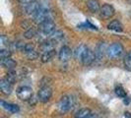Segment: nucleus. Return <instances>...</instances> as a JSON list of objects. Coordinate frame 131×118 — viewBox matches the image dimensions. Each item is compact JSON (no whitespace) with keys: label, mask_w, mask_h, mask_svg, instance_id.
<instances>
[{"label":"nucleus","mask_w":131,"mask_h":118,"mask_svg":"<svg viewBox=\"0 0 131 118\" xmlns=\"http://www.w3.org/2000/svg\"><path fill=\"white\" fill-rule=\"evenodd\" d=\"M124 118H131V113L129 111L124 112Z\"/></svg>","instance_id":"30"},{"label":"nucleus","mask_w":131,"mask_h":118,"mask_svg":"<svg viewBox=\"0 0 131 118\" xmlns=\"http://www.w3.org/2000/svg\"><path fill=\"white\" fill-rule=\"evenodd\" d=\"M87 48H88V47H87L85 44H80L79 46H77L76 49L74 50V56H75V58L78 59V60H81L83 54H84L85 51L87 50Z\"/></svg>","instance_id":"18"},{"label":"nucleus","mask_w":131,"mask_h":118,"mask_svg":"<svg viewBox=\"0 0 131 118\" xmlns=\"http://www.w3.org/2000/svg\"><path fill=\"white\" fill-rule=\"evenodd\" d=\"M127 1H128V2H129V3L131 4V0H127Z\"/></svg>","instance_id":"32"},{"label":"nucleus","mask_w":131,"mask_h":118,"mask_svg":"<svg viewBox=\"0 0 131 118\" xmlns=\"http://www.w3.org/2000/svg\"><path fill=\"white\" fill-rule=\"evenodd\" d=\"M92 115V112L89 108H81L75 114V118H89Z\"/></svg>","instance_id":"19"},{"label":"nucleus","mask_w":131,"mask_h":118,"mask_svg":"<svg viewBox=\"0 0 131 118\" xmlns=\"http://www.w3.org/2000/svg\"><path fill=\"white\" fill-rule=\"evenodd\" d=\"M21 3H23V4H27V3H29V2H32L34 0H19Z\"/></svg>","instance_id":"31"},{"label":"nucleus","mask_w":131,"mask_h":118,"mask_svg":"<svg viewBox=\"0 0 131 118\" xmlns=\"http://www.w3.org/2000/svg\"><path fill=\"white\" fill-rule=\"evenodd\" d=\"M106 49H107V47L105 45L104 42H101L98 46H97V50H96V59H99V60H101V59L104 57V54L106 53Z\"/></svg>","instance_id":"16"},{"label":"nucleus","mask_w":131,"mask_h":118,"mask_svg":"<svg viewBox=\"0 0 131 118\" xmlns=\"http://www.w3.org/2000/svg\"><path fill=\"white\" fill-rule=\"evenodd\" d=\"M55 54H56L55 49H52V50H49V51L43 52L42 53V55H41V62H42V63H46V62L50 61V60L55 56Z\"/></svg>","instance_id":"20"},{"label":"nucleus","mask_w":131,"mask_h":118,"mask_svg":"<svg viewBox=\"0 0 131 118\" xmlns=\"http://www.w3.org/2000/svg\"><path fill=\"white\" fill-rule=\"evenodd\" d=\"M52 96V90L49 86H42L38 92V99L40 102H47Z\"/></svg>","instance_id":"5"},{"label":"nucleus","mask_w":131,"mask_h":118,"mask_svg":"<svg viewBox=\"0 0 131 118\" xmlns=\"http://www.w3.org/2000/svg\"><path fill=\"white\" fill-rule=\"evenodd\" d=\"M1 65L8 70H14L17 66V63L15 60H13L11 57H9V58L1 59Z\"/></svg>","instance_id":"15"},{"label":"nucleus","mask_w":131,"mask_h":118,"mask_svg":"<svg viewBox=\"0 0 131 118\" xmlns=\"http://www.w3.org/2000/svg\"><path fill=\"white\" fill-rule=\"evenodd\" d=\"M71 56H72V50L69 46L64 45L60 48V51L58 53V57L60 61L67 62L69 59L71 58Z\"/></svg>","instance_id":"10"},{"label":"nucleus","mask_w":131,"mask_h":118,"mask_svg":"<svg viewBox=\"0 0 131 118\" xmlns=\"http://www.w3.org/2000/svg\"><path fill=\"white\" fill-rule=\"evenodd\" d=\"M34 17V22L36 24H41L43 23L45 21H47V20H52L51 19V12L47 9V8H40L37 13L33 16Z\"/></svg>","instance_id":"2"},{"label":"nucleus","mask_w":131,"mask_h":118,"mask_svg":"<svg viewBox=\"0 0 131 118\" xmlns=\"http://www.w3.org/2000/svg\"><path fill=\"white\" fill-rule=\"evenodd\" d=\"M63 38H64V33H62V32H60V31H54V32L50 34L49 39L52 40L54 43H56V42H58L60 40H62Z\"/></svg>","instance_id":"21"},{"label":"nucleus","mask_w":131,"mask_h":118,"mask_svg":"<svg viewBox=\"0 0 131 118\" xmlns=\"http://www.w3.org/2000/svg\"><path fill=\"white\" fill-rule=\"evenodd\" d=\"M26 55L30 60H36L39 57V54H38V52L36 50H33V51H30V52L26 53Z\"/></svg>","instance_id":"28"},{"label":"nucleus","mask_w":131,"mask_h":118,"mask_svg":"<svg viewBox=\"0 0 131 118\" xmlns=\"http://www.w3.org/2000/svg\"><path fill=\"white\" fill-rule=\"evenodd\" d=\"M37 33H38V32H37V30H36V29H34V28H30L29 30H27L26 32H25L24 37H25L27 39H32L37 36Z\"/></svg>","instance_id":"22"},{"label":"nucleus","mask_w":131,"mask_h":118,"mask_svg":"<svg viewBox=\"0 0 131 118\" xmlns=\"http://www.w3.org/2000/svg\"><path fill=\"white\" fill-rule=\"evenodd\" d=\"M114 92H115V95L117 96L118 98H126V92H125V90L121 87V86H117L116 88H115V90H114Z\"/></svg>","instance_id":"24"},{"label":"nucleus","mask_w":131,"mask_h":118,"mask_svg":"<svg viewBox=\"0 0 131 118\" xmlns=\"http://www.w3.org/2000/svg\"><path fill=\"white\" fill-rule=\"evenodd\" d=\"M124 66L125 68L128 70V71H131V51L127 53L124 57Z\"/></svg>","instance_id":"25"},{"label":"nucleus","mask_w":131,"mask_h":118,"mask_svg":"<svg viewBox=\"0 0 131 118\" xmlns=\"http://www.w3.org/2000/svg\"><path fill=\"white\" fill-rule=\"evenodd\" d=\"M11 54L12 53L8 48H1V50H0V58H9V57H11Z\"/></svg>","instance_id":"27"},{"label":"nucleus","mask_w":131,"mask_h":118,"mask_svg":"<svg viewBox=\"0 0 131 118\" xmlns=\"http://www.w3.org/2000/svg\"><path fill=\"white\" fill-rule=\"evenodd\" d=\"M23 50H24L25 53L33 51V50H35V44H33V43H26L25 46H24V49H23Z\"/></svg>","instance_id":"29"},{"label":"nucleus","mask_w":131,"mask_h":118,"mask_svg":"<svg viewBox=\"0 0 131 118\" xmlns=\"http://www.w3.org/2000/svg\"><path fill=\"white\" fill-rule=\"evenodd\" d=\"M54 45H55V43L53 42L52 40L49 39V40H46V41L41 42V44L39 45V48H40L41 51L46 52V51H49V50L54 49Z\"/></svg>","instance_id":"17"},{"label":"nucleus","mask_w":131,"mask_h":118,"mask_svg":"<svg viewBox=\"0 0 131 118\" xmlns=\"http://www.w3.org/2000/svg\"><path fill=\"white\" fill-rule=\"evenodd\" d=\"M123 46L122 44L118 43V42H114L111 44L110 46H107V49H106V55L110 57V58H117L119 57L122 52H123Z\"/></svg>","instance_id":"3"},{"label":"nucleus","mask_w":131,"mask_h":118,"mask_svg":"<svg viewBox=\"0 0 131 118\" xmlns=\"http://www.w3.org/2000/svg\"><path fill=\"white\" fill-rule=\"evenodd\" d=\"M17 97L24 101H29L31 98H33V90L32 88L28 86H23L20 87L17 90Z\"/></svg>","instance_id":"6"},{"label":"nucleus","mask_w":131,"mask_h":118,"mask_svg":"<svg viewBox=\"0 0 131 118\" xmlns=\"http://www.w3.org/2000/svg\"><path fill=\"white\" fill-rule=\"evenodd\" d=\"M55 23L52 20H47L39 25V32L45 36H49L55 31Z\"/></svg>","instance_id":"4"},{"label":"nucleus","mask_w":131,"mask_h":118,"mask_svg":"<svg viewBox=\"0 0 131 118\" xmlns=\"http://www.w3.org/2000/svg\"><path fill=\"white\" fill-rule=\"evenodd\" d=\"M0 44H1V48H8V46L10 45V40L7 38L6 36H1L0 37Z\"/></svg>","instance_id":"26"},{"label":"nucleus","mask_w":131,"mask_h":118,"mask_svg":"<svg viewBox=\"0 0 131 118\" xmlns=\"http://www.w3.org/2000/svg\"><path fill=\"white\" fill-rule=\"evenodd\" d=\"M86 4H87V8L89 9V11L92 13H97L101 10V6H100L98 0H88Z\"/></svg>","instance_id":"14"},{"label":"nucleus","mask_w":131,"mask_h":118,"mask_svg":"<svg viewBox=\"0 0 131 118\" xmlns=\"http://www.w3.org/2000/svg\"><path fill=\"white\" fill-rule=\"evenodd\" d=\"M5 78H6L9 82H11L12 84H14V83L16 82V79H17V74L15 72V70H8Z\"/></svg>","instance_id":"23"},{"label":"nucleus","mask_w":131,"mask_h":118,"mask_svg":"<svg viewBox=\"0 0 131 118\" xmlns=\"http://www.w3.org/2000/svg\"><path fill=\"white\" fill-rule=\"evenodd\" d=\"M40 9V5L39 4L38 1H32V2H29L27 4H24V10L26 14L28 15H35Z\"/></svg>","instance_id":"9"},{"label":"nucleus","mask_w":131,"mask_h":118,"mask_svg":"<svg viewBox=\"0 0 131 118\" xmlns=\"http://www.w3.org/2000/svg\"><path fill=\"white\" fill-rule=\"evenodd\" d=\"M107 29L113 32H116V33H121L123 30V26L118 20H113L107 25Z\"/></svg>","instance_id":"13"},{"label":"nucleus","mask_w":131,"mask_h":118,"mask_svg":"<svg viewBox=\"0 0 131 118\" xmlns=\"http://www.w3.org/2000/svg\"><path fill=\"white\" fill-rule=\"evenodd\" d=\"M1 106L7 110V111L11 112V113H17L19 112L20 107L17 104H14V103H9V102H6L4 100H1Z\"/></svg>","instance_id":"12"},{"label":"nucleus","mask_w":131,"mask_h":118,"mask_svg":"<svg viewBox=\"0 0 131 118\" xmlns=\"http://www.w3.org/2000/svg\"><path fill=\"white\" fill-rule=\"evenodd\" d=\"M0 91L4 95H10L13 91V84L9 82L6 78H3L0 80Z\"/></svg>","instance_id":"11"},{"label":"nucleus","mask_w":131,"mask_h":118,"mask_svg":"<svg viewBox=\"0 0 131 118\" xmlns=\"http://www.w3.org/2000/svg\"><path fill=\"white\" fill-rule=\"evenodd\" d=\"M73 106V98L69 96H64L60 98L57 103V111L60 114H65Z\"/></svg>","instance_id":"1"},{"label":"nucleus","mask_w":131,"mask_h":118,"mask_svg":"<svg viewBox=\"0 0 131 118\" xmlns=\"http://www.w3.org/2000/svg\"><path fill=\"white\" fill-rule=\"evenodd\" d=\"M115 14V10L113 6L110 5V4H105L101 7V10H100V15L103 19H111L112 17L114 16Z\"/></svg>","instance_id":"7"},{"label":"nucleus","mask_w":131,"mask_h":118,"mask_svg":"<svg viewBox=\"0 0 131 118\" xmlns=\"http://www.w3.org/2000/svg\"><path fill=\"white\" fill-rule=\"evenodd\" d=\"M95 60H96V53L94 52L92 49L87 48V50H86L85 53L83 54L82 59H81V61H82L83 65L90 66L93 62L95 61Z\"/></svg>","instance_id":"8"}]
</instances>
